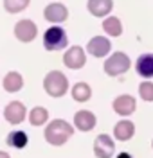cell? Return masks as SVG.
Here are the masks:
<instances>
[{
  "label": "cell",
  "mask_w": 153,
  "mask_h": 158,
  "mask_svg": "<svg viewBox=\"0 0 153 158\" xmlns=\"http://www.w3.org/2000/svg\"><path fill=\"white\" fill-rule=\"evenodd\" d=\"M72 135H74V128H72L67 120H63V118H54V120H51L47 124V128H45V133H43L45 140L51 146H56V148L58 146H63Z\"/></svg>",
  "instance_id": "1"
},
{
  "label": "cell",
  "mask_w": 153,
  "mask_h": 158,
  "mask_svg": "<svg viewBox=\"0 0 153 158\" xmlns=\"http://www.w3.org/2000/svg\"><path fill=\"white\" fill-rule=\"evenodd\" d=\"M43 90L54 99L63 97L69 90V79L60 70H51L43 79Z\"/></svg>",
  "instance_id": "2"
},
{
  "label": "cell",
  "mask_w": 153,
  "mask_h": 158,
  "mask_svg": "<svg viewBox=\"0 0 153 158\" xmlns=\"http://www.w3.org/2000/svg\"><path fill=\"white\" fill-rule=\"evenodd\" d=\"M67 45H69L67 32H65V29H61L60 25H52V27H49L45 31V34H43V47L49 52L63 50Z\"/></svg>",
  "instance_id": "3"
},
{
  "label": "cell",
  "mask_w": 153,
  "mask_h": 158,
  "mask_svg": "<svg viewBox=\"0 0 153 158\" xmlns=\"http://www.w3.org/2000/svg\"><path fill=\"white\" fill-rule=\"evenodd\" d=\"M130 58L124 54V52H113L110 58L104 61V74L106 76H112V77H115V76H121V74H124L126 70L130 69Z\"/></svg>",
  "instance_id": "4"
},
{
  "label": "cell",
  "mask_w": 153,
  "mask_h": 158,
  "mask_svg": "<svg viewBox=\"0 0 153 158\" xmlns=\"http://www.w3.org/2000/svg\"><path fill=\"white\" fill-rule=\"evenodd\" d=\"M63 63H65L67 69L79 70L87 63V54H85V50L79 45H74V47H70V49L63 54Z\"/></svg>",
  "instance_id": "5"
},
{
  "label": "cell",
  "mask_w": 153,
  "mask_h": 158,
  "mask_svg": "<svg viewBox=\"0 0 153 158\" xmlns=\"http://www.w3.org/2000/svg\"><path fill=\"white\" fill-rule=\"evenodd\" d=\"M38 34V27L32 20H20L15 25V36L22 43H31Z\"/></svg>",
  "instance_id": "6"
},
{
  "label": "cell",
  "mask_w": 153,
  "mask_h": 158,
  "mask_svg": "<svg viewBox=\"0 0 153 158\" xmlns=\"http://www.w3.org/2000/svg\"><path fill=\"white\" fill-rule=\"evenodd\" d=\"M25 117H27V108L20 101H11L4 108V118L9 124H20L25 120Z\"/></svg>",
  "instance_id": "7"
},
{
  "label": "cell",
  "mask_w": 153,
  "mask_h": 158,
  "mask_svg": "<svg viewBox=\"0 0 153 158\" xmlns=\"http://www.w3.org/2000/svg\"><path fill=\"white\" fill-rule=\"evenodd\" d=\"M115 153V144H113V138L108 135H99L94 142V155L96 158H112Z\"/></svg>",
  "instance_id": "8"
},
{
  "label": "cell",
  "mask_w": 153,
  "mask_h": 158,
  "mask_svg": "<svg viewBox=\"0 0 153 158\" xmlns=\"http://www.w3.org/2000/svg\"><path fill=\"white\" fill-rule=\"evenodd\" d=\"M110 50H112V43L104 36H94L87 45V52L92 54L94 58H104L110 54Z\"/></svg>",
  "instance_id": "9"
},
{
  "label": "cell",
  "mask_w": 153,
  "mask_h": 158,
  "mask_svg": "<svg viewBox=\"0 0 153 158\" xmlns=\"http://www.w3.org/2000/svg\"><path fill=\"white\" fill-rule=\"evenodd\" d=\"M43 16H45L47 22L58 25V23H61V22H65V20L69 18V9H67L63 4H60V2H52V4H49V6L45 7Z\"/></svg>",
  "instance_id": "10"
},
{
  "label": "cell",
  "mask_w": 153,
  "mask_h": 158,
  "mask_svg": "<svg viewBox=\"0 0 153 158\" xmlns=\"http://www.w3.org/2000/svg\"><path fill=\"white\" fill-rule=\"evenodd\" d=\"M112 108H113V111H115L117 115L128 117V115H132L133 111H135V108H137V101H135V97H132V95H119V97L113 99Z\"/></svg>",
  "instance_id": "11"
},
{
  "label": "cell",
  "mask_w": 153,
  "mask_h": 158,
  "mask_svg": "<svg viewBox=\"0 0 153 158\" xmlns=\"http://www.w3.org/2000/svg\"><path fill=\"white\" fill-rule=\"evenodd\" d=\"M96 124H97V118L88 110H79L74 115V126L79 129V131H85V133L87 131H92V129L96 128Z\"/></svg>",
  "instance_id": "12"
},
{
  "label": "cell",
  "mask_w": 153,
  "mask_h": 158,
  "mask_svg": "<svg viewBox=\"0 0 153 158\" xmlns=\"http://www.w3.org/2000/svg\"><path fill=\"white\" fill-rule=\"evenodd\" d=\"M87 9L92 16H97V18L108 16L110 11L113 9V0H88Z\"/></svg>",
  "instance_id": "13"
},
{
  "label": "cell",
  "mask_w": 153,
  "mask_h": 158,
  "mask_svg": "<svg viewBox=\"0 0 153 158\" xmlns=\"http://www.w3.org/2000/svg\"><path fill=\"white\" fill-rule=\"evenodd\" d=\"M133 135H135V124H133L132 120L122 118V120H119L113 126V137L119 142H128Z\"/></svg>",
  "instance_id": "14"
},
{
  "label": "cell",
  "mask_w": 153,
  "mask_h": 158,
  "mask_svg": "<svg viewBox=\"0 0 153 158\" xmlns=\"http://www.w3.org/2000/svg\"><path fill=\"white\" fill-rule=\"evenodd\" d=\"M135 70L137 74L144 79H151L153 77V54H141L137 63H135Z\"/></svg>",
  "instance_id": "15"
},
{
  "label": "cell",
  "mask_w": 153,
  "mask_h": 158,
  "mask_svg": "<svg viewBox=\"0 0 153 158\" xmlns=\"http://www.w3.org/2000/svg\"><path fill=\"white\" fill-rule=\"evenodd\" d=\"M2 86L4 90L7 92V94H16V92H20L23 88V77H22V74L18 72H7L6 74V77L2 81Z\"/></svg>",
  "instance_id": "16"
},
{
  "label": "cell",
  "mask_w": 153,
  "mask_h": 158,
  "mask_svg": "<svg viewBox=\"0 0 153 158\" xmlns=\"http://www.w3.org/2000/svg\"><path fill=\"white\" fill-rule=\"evenodd\" d=\"M27 142H29L27 133H25V131H18V129L11 131L9 135L6 137V144H7L9 148H15V149H23L27 146Z\"/></svg>",
  "instance_id": "17"
},
{
  "label": "cell",
  "mask_w": 153,
  "mask_h": 158,
  "mask_svg": "<svg viewBox=\"0 0 153 158\" xmlns=\"http://www.w3.org/2000/svg\"><path fill=\"white\" fill-rule=\"evenodd\" d=\"M103 31H104L108 36H113V38L121 36V34H122L121 20L117 18V16H106L104 22H103Z\"/></svg>",
  "instance_id": "18"
},
{
  "label": "cell",
  "mask_w": 153,
  "mask_h": 158,
  "mask_svg": "<svg viewBox=\"0 0 153 158\" xmlns=\"http://www.w3.org/2000/svg\"><path fill=\"white\" fill-rule=\"evenodd\" d=\"M72 99L78 101V102H87L88 99L92 97V88L87 85V83H76L72 86Z\"/></svg>",
  "instance_id": "19"
},
{
  "label": "cell",
  "mask_w": 153,
  "mask_h": 158,
  "mask_svg": "<svg viewBox=\"0 0 153 158\" xmlns=\"http://www.w3.org/2000/svg\"><path fill=\"white\" fill-rule=\"evenodd\" d=\"M49 120V111L47 108H43V106H34V108L29 111V122L32 126H43L45 122Z\"/></svg>",
  "instance_id": "20"
},
{
  "label": "cell",
  "mask_w": 153,
  "mask_h": 158,
  "mask_svg": "<svg viewBox=\"0 0 153 158\" xmlns=\"http://www.w3.org/2000/svg\"><path fill=\"white\" fill-rule=\"evenodd\" d=\"M29 4L31 0H4V9L11 15H16V13H22L23 9H27Z\"/></svg>",
  "instance_id": "21"
},
{
  "label": "cell",
  "mask_w": 153,
  "mask_h": 158,
  "mask_svg": "<svg viewBox=\"0 0 153 158\" xmlns=\"http://www.w3.org/2000/svg\"><path fill=\"white\" fill-rule=\"evenodd\" d=\"M139 95L142 101L146 102H151L153 101V83L151 81H142L139 85Z\"/></svg>",
  "instance_id": "22"
},
{
  "label": "cell",
  "mask_w": 153,
  "mask_h": 158,
  "mask_svg": "<svg viewBox=\"0 0 153 158\" xmlns=\"http://www.w3.org/2000/svg\"><path fill=\"white\" fill-rule=\"evenodd\" d=\"M117 158H133V156L130 155V153H119V155H117Z\"/></svg>",
  "instance_id": "23"
},
{
  "label": "cell",
  "mask_w": 153,
  "mask_h": 158,
  "mask_svg": "<svg viewBox=\"0 0 153 158\" xmlns=\"http://www.w3.org/2000/svg\"><path fill=\"white\" fill-rule=\"evenodd\" d=\"M0 158H11L9 153H6V151H0Z\"/></svg>",
  "instance_id": "24"
},
{
  "label": "cell",
  "mask_w": 153,
  "mask_h": 158,
  "mask_svg": "<svg viewBox=\"0 0 153 158\" xmlns=\"http://www.w3.org/2000/svg\"><path fill=\"white\" fill-rule=\"evenodd\" d=\"M151 148H153V142H151Z\"/></svg>",
  "instance_id": "25"
}]
</instances>
